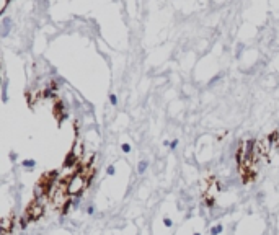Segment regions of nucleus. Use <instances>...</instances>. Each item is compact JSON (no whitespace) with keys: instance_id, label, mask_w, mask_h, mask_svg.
<instances>
[{"instance_id":"obj_1","label":"nucleus","mask_w":279,"mask_h":235,"mask_svg":"<svg viewBox=\"0 0 279 235\" xmlns=\"http://www.w3.org/2000/svg\"><path fill=\"white\" fill-rule=\"evenodd\" d=\"M87 186H88V181H87V178H85V175H82V173H75V175H72V178L69 180L67 193H69V196H78Z\"/></svg>"},{"instance_id":"obj_2","label":"nucleus","mask_w":279,"mask_h":235,"mask_svg":"<svg viewBox=\"0 0 279 235\" xmlns=\"http://www.w3.org/2000/svg\"><path fill=\"white\" fill-rule=\"evenodd\" d=\"M42 214H44V206H42L39 201H33L26 209V217L30 220H38Z\"/></svg>"},{"instance_id":"obj_3","label":"nucleus","mask_w":279,"mask_h":235,"mask_svg":"<svg viewBox=\"0 0 279 235\" xmlns=\"http://www.w3.org/2000/svg\"><path fill=\"white\" fill-rule=\"evenodd\" d=\"M13 225H15V217H13V214L7 215V217H3L2 219V233L7 235L13 229Z\"/></svg>"},{"instance_id":"obj_4","label":"nucleus","mask_w":279,"mask_h":235,"mask_svg":"<svg viewBox=\"0 0 279 235\" xmlns=\"http://www.w3.org/2000/svg\"><path fill=\"white\" fill-rule=\"evenodd\" d=\"M10 28H12V20H10L8 16H5V18H3V21H2V36H3V38L8 34Z\"/></svg>"},{"instance_id":"obj_5","label":"nucleus","mask_w":279,"mask_h":235,"mask_svg":"<svg viewBox=\"0 0 279 235\" xmlns=\"http://www.w3.org/2000/svg\"><path fill=\"white\" fill-rule=\"evenodd\" d=\"M72 204H74V201H72V198H69L67 201H65V204L62 206V208H60V214L62 215H65L70 211V208H72Z\"/></svg>"},{"instance_id":"obj_6","label":"nucleus","mask_w":279,"mask_h":235,"mask_svg":"<svg viewBox=\"0 0 279 235\" xmlns=\"http://www.w3.org/2000/svg\"><path fill=\"white\" fill-rule=\"evenodd\" d=\"M21 165L25 167L28 172H31V170H34V167H36V162L33 160V158H28V160H23V163H21Z\"/></svg>"},{"instance_id":"obj_7","label":"nucleus","mask_w":279,"mask_h":235,"mask_svg":"<svg viewBox=\"0 0 279 235\" xmlns=\"http://www.w3.org/2000/svg\"><path fill=\"white\" fill-rule=\"evenodd\" d=\"M147 168H149V162L147 160H140L139 165H137V173H139V175H142Z\"/></svg>"},{"instance_id":"obj_8","label":"nucleus","mask_w":279,"mask_h":235,"mask_svg":"<svg viewBox=\"0 0 279 235\" xmlns=\"http://www.w3.org/2000/svg\"><path fill=\"white\" fill-rule=\"evenodd\" d=\"M204 203H206V206H207L209 209H211V208H214V206H216V196H209V194H206V196H204Z\"/></svg>"},{"instance_id":"obj_9","label":"nucleus","mask_w":279,"mask_h":235,"mask_svg":"<svg viewBox=\"0 0 279 235\" xmlns=\"http://www.w3.org/2000/svg\"><path fill=\"white\" fill-rule=\"evenodd\" d=\"M222 230H224V225H222V224H216L214 227L211 229L209 233L211 235H219V233H222Z\"/></svg>"},{"instance_id":"obj_10","label":"nucleus","mask_w":279,"mask_h":235,"mask_svg":"<svg viewBox=\"0 0 279 235\" xmlns=\"http://www.w3.org/2000/svg\"><path fill=\"white\" fill-rule=\"evenodd\" d=\"M72 152H74L75 155H77L78 158H82V145L75 142V144H74V149H72Z\"/></svg>"},{"instance_id":"obj_11","label":"nucleus","mask_w":279,"mask_h":235,"mask_svg":"<svg viewBox=\"0 0 279 235\" xmlns=\"http://www.w3.org/2000/svg\"><path fill=\"white\" fill-rule=\"evenodd\" d=\"M28 220H30V219H28L26 215H25V217H21V219H20V227H21V229H25L26 225H28Z\"/></svg>"},{"instance_id":"obj_12","label":"nucleus","mask_w":279,"mask_h":235,"mask_svg":"<svg viewBox=\"0 0 279 235\" xmlns=\"http://www.w3.org/2000/svg\"><path fill=\"white\" fill-rule=\"evenodd\" d=\"M2 100L7 101V80L3 82V90H2Z\"/></svg>"},{"instance_id":"obj_13","label":"nucleus","mask_w":279,"mask_h":235,"mask_svg":"<svg viewBox=\"0 0 279 235\" xmlns=\"http://www.w3.org/2000/svg\"><path fill=\"white\" fill-rule=\"evenodd\" d=\"M121 150H122L124 154H129V152H131V145H129V144H122V145H121Z\"/></svg>"},{"instance_id":"obj_14","label":"nucleus","mask_w":279,"mask_h":235,"mask_svg":"<svg viewBox=\"0 0 279 235\" xmlns=\"http://www.w3.org/2000/svg\"><path fill=\"white\" fill-rule=\"evenodd\" d=\"M114 172H116L114 165H110V167L106 168V173H108V175H110V176H111V175H114Z\"/></svg>"},{"instance_id":"obj_15","label":"nucleus","mask_w":279,"mask_h":235,"mask_svg":"<svg viewBox=\"0 0 279 235\" xmlns=\"http://www.w3.org/2000/svg\"><path fill=\"white\" fill-rule=\"evenodd\" d=\"M163 225H165V227H172V225H173V220L168 219V217H165V219H163Z\"/></svg>"},{"instance_id":"obj_16","label":"nucleus","mask_w":279,"mask_h":235,"mask_svg":"<svg viewBox=\"0 0 279 235\" xmlns=\"http://www.w3.org/2000/svg\"><path fill=\"white\" fill-rule=\"evenodd\" d=\"M110 101H111V105H118V96L114 95V93L110 95Z\"/></svg>"},{"instance_id":"obj_17","label":"nucleus","mask_w":279,"mask_h":235,"mask_svg":"<svg viewBox=\"0 0 279 235\" xmlns=\"http://www.w3.org/2000/svg\"><path fill=\"white\" fill-rule=\"evenodd\" d=\"M176 147H178V139H175V140H172V142H170V149L175 150Z\"/></svg>"},{"instance_id":"obj_18","label":"nucleus","mask_w":279,"mask_h":235,"mask_svg":"<svg viewBox=\"0 0 279 235\" xmlns=\"http://www.w3.org/2000/svg\"><path fill=\"white\" fill-rule=\"evenodd\" d=\"M93 212H95V206H88V208H87V214L92 215Z\"/></svg>"},{"instance_id":"obj_19","label":"nucleus","mask_w":279,"mask_h":235,"mask_svg":"<svg viewBox=\"0 0 279 235\" xmlns=\"http://www.w3.org/2000/svg\"><path fill=\"white\" fill-rule=\"evenodd\" d=\"M16 157H18V155H16L15 152H13V154L10 155V158H12V160H13V162H15V160H16Z\"/></svg>"},{"instance_id":"obj_20","label":"nucleus","mask_w":279,"mask_h":235,"mask_svg":"<svg viewBox=\"0 0 279 235\" xmlns=\"http://www.w3.org/2000/svg\"><path fill=\"white\" fill-rule=\"evenodd\" d=\"M276 152H277V155H279V144H277V147H276Z\"/></svg>"},{"instance_id":"obj_21","label":"nucleus","mask_w":279,"mask_h":235,"mask_svg":"<svg viewBox=\"0 0 279 235\" xmlns=\"http://www.w3.org/2000/svg\"><path fill=\"white\" fill-rule=\"evenodd\" d=\"M193 235H201V233H197V232H196V233H193Z\"/></svg>"},{"instance_id":"obj_22","label":"nucleus","mask_w":279,"mask_h":235,"mask_svg":"<svg viewBox=\"0 0 279 235\" xmlns=\"http://www.w3.org/2000/svg\"><path fill=\"white\" fill-rule=\"evenodd\" d=\"M2 235H3V233H2Z\"/></svg>"}]
</instances>
